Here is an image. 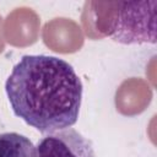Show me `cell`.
<instances>
[{
    "mask_svg": "<svg viewBox=\"0 0 157 157\" xmlns=\"http://www.w3.org/2000/svg\"><path fill=\"white\" fill-rule=\"evenodd\" d=\"M5 92L16 117L42 134L76 124L82 82L64 59L23 55L5 82Z\"/></svg>",
    "mask_w": 157,
    "mask_h": 157,
    "instance_id": "6da1fadb",
    "label": "cell"
},
{
    "mask_svg": "<svg viewBox=\"0 0 157 157\" xmlns=\"http://www.w3.org/2000/svg\"><path fill=\"white\" fill-rule=\"evenodd\" d=\"M104 4L110 10V20L103 33L123 44L156 43V0Z\"/></svg>",
    "mask_w": 157,
    "mask_h": 157,
    "instance_id": "7a4b0ae2",
    "label": "cell"
},
{
    "mask_svg": "<svg viewBox=\"0 0 157 157\" xmlns=\"http://www.w3.org/2000/svg\"><path fill=\"white\" fill-rule=\"evenodd\" d=\"M36 148L37 157H96L92 141L72 128L45 134Z\"/></svg>",
    "mask_w": 157,
    "mask_h": 157,
    "instance_id": "3957f363",
    "label": "cell"
},
{
    "mask_svg": "<svg viewBox=\"0 0 157 157\" xmlns=\"http://www.w3.org/2000/svg\"><path fill=\"white\" fill-rule=\"evenodd\" d=\"M0 157H37L33 142L18 132L0 134Z\"/></svg>",
    "mask_w": 157,
    "mask_h": 157,
    "instance_id": "277c9868",
    "label": "cell"
}]
</instances>
